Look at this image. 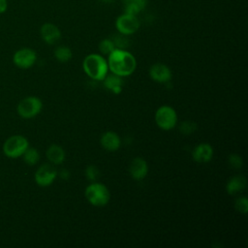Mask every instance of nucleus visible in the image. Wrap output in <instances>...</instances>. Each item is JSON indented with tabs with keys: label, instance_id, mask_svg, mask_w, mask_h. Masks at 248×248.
Instances as JSON below:
<instances>
[{
	"label": "nucleus",
	"instance_id": "1",
	"mask_svg": "<svg viewBox=\"0 0 248 248\" xmlns=\"http://www.w3.org/2000/svg\"><path fill=\"white\" fill-rule=\"evenodd\" d=\"M108 56V67L112 74L120 77H127L136 69V58L131 52L125 49L115 48Z\"/></svg>",
	"mask_w": 248,
	"mask_h": 248
},
{
	"label": "nucleus",
	"instance_id": "2",
	"mask_svg": "<svg viewBox=\"0 0 248 248\" xmlns=\"http://www.w3.org/2000/svg\"><path fill=\"white\" fill-rule=\"evenodd\" d=\"M82 68L85 74L94 80H103L108 72L107 60L97 53L87 55L82 62Z\"/></svg>",
	"mask_w": 248,
	"mask_h": 248
},
{
	"label": "nucleus",
	"instance_id": "3",
	"mask_svg": "<svg viewBox=\"0 0 248 248\" xmlns=\"http://www.w3.org/2000/svg\"><path fill=\"white\" fill-rule=\"evenodd\" d=\"M84 194L87 201L95 206L106 205L109 202L110 198L108 189L103 183L99 182H94L88 185Z\"/></svg>",
	"mask_w": 248,
	"mask_h": 248
},
{
	"label": "nucleus",
	"instance_id": "4",
	"mask_svg": "<svg viewBox=\"0 0 248 248\" xmlns=\"http://www.w3.org/2000/svg\"><path fill=\"white\" fill-rule=\"evenodd\" d=\"M28 146L29 142L25 137L16 135L6 140L3 145V151L7 157L16 159L22 156Z\"/></svg>",
	"mask_w": 248,
	"mask_h": 248
},
{
	"label": "nucleus",
	"instance_id": "5",
	"mask_svg": "<svg viewBox=\"0 0 248 248\" xmlns=\"http://www.w3.org/2000/svg\"><path fill=\"white\" fill-rule=\"evenodd\" d=\"M155 122L163 130H170L177 123L176 111L170 106H162L155 112Z\"/></svg>",
	"mask_w": 248,
	"mask_h": 248
},
{
	"label": "nucleus",
	"instance_id": "6",
	"mask_svg": "<svg viewBox=\"0 0 248 248\" xmlns=\"http://www.w3.org/2000/svg\"><path fill=\"white\" fill-rule=\"evenodd\" d=\"M43 108L42 101L34 96L24 98L17 105V113L25 119H30L35 117L40 113Z\"/></svg>",
	"mask_w": 248,
	"mask_h": 248
},
{
	"label": "nucleus",
	"instance_id": "7",
	"mask_svg": "<svg viewBox=\"0 0 248 248\" xmlns=\"http://www.w3.org/2000/svg\"><path fill=\"white\" fill-rule=\"evenodd\" d=\"M115 27L120 34L132 35L140 28V20L137 16L123 13L115 20Z\"/></svg>",
	"mask_w": 248,
	"mask_h": 248
},
{
	"label": "nucleus",
	"instance_id": "8",
	"mask_svg": "<svg viewBox=\"0 0 248 248\" xmlns=\"http://www.w3.org/2000/svg\"><path fill=\"white\" fill-rule=\"evenodd\" d=\"M37 54L36 52L28 47H23L15 52L13 56V61L16 66L21 69H28L33 66L36 62Z\"/></svg>",
	"mask_w": 248,
	"mask_h": 248
},
{
	"label": "nucleus",
	"instance_id": "9",
	"mask_svg": "<svg viewBox=\"0 0 248 248\" xmlns=\"http://www.w3.org/2000/svg\"><path fill=\"white\" fill-rule=\"evenodd\" d=\"M57 171L49 164L42 165L35 173V181L39 186L46 187L50 185L56 178Z\"/></svg>",
	"mask_w": 248,
	"mask_h": 248
},
{
	"label": "nucleus",
	"instance_id": "10",
	"mask_svg": "<svg viewBox=\"0 0 248 248\" xmlns=\"http://www.w3.org/2000/svg\"><path fill=\"white\" fill-rule=\"evenodd\" d=\"M41 37L48 45H54L61 39V32L59 28L50 22L44 23L40 29Z\"/></svg>",
	"mask_w": 248,
	"mask_h": 248
},
{
	"label": "nucleus",
	"instance_id": "11",
	"mask_svg": "<svg viewBox=\"0 0 248 248\" xmlns=\"http://www.w3.org/2000/svg\"><path fill=\"white\" fill-rule=\"evenodd\" d=\"M149 75L151 78L157 82H168L171 78L170 69L162 63H155L149 69Z\"/></svg>",
	"mask_w": 248,
	"mask_h": 248
},
{
	"label": "nucleus",
	"instance_id": "12",
	"mask_svg": "<svg viewBox=\"0 0 248 248\" xmlns=\"http://www.w3.org/2000/svg\"><path fill=\"white\" fill-rule=\"evenodd\" d=\"M147 171H148V166L144 159L140 157H137L131 162L129 167V172H130V175L135 180L143 179L147 174Z\"/></svg>",
	"mask_w": 248,
	"mask_h": 248
},
{
	"label": "nucleus",
	"instance_id": "13",
	"mask_svg": "<svg viewBox=\"0 0 248 248\" xmlns=\"http://www.w3.org/2000/svg\"><path fill=\"white\" fill-rule=\"evenodd\" d=\"M192 156L197 163H207L212 159L213 148L208 143H200L194 148Z\"/></svg>",
	"mask_w": 248,
	"mask_h": 248
},
{
	"label": "nucleus",
	"instance_id": "14",
	"mask_svg": "<svg viewBox=\"0 0 248 248\" xmlns=\"http://www.w3.org/2000/svg\"><path fill=\"white\" fill-rule=\"evenodd\" d=\"M100 141H101L102 146L106 150H108V151L117 150L120 147V144H121V140H120L119 136L116 133L112 132V131H108V132L104 133L101 137Z\"/></svg>",
	"mask_w": 248,
	"mask_h": 248
},
{
	"label": "nucleus",
	"instance_id": "15",
	"mask_svg": "<svg viewBox=\"0 0 248 248\" xmlns=\"http://www.w3.org/2000/svg\"><path fill=\"white\" fill-rule=\"evenodd\" d=\"M247 180L243 175H235L229 179L226 185V190L228 194L234 195L238 192H241L243 189L246 188Z\"/></svg>",
	"mask_w": 248,
	"mask_h": 248
},
{
	"label": "nucleus",
	"instance_id": "16",
	"mask_svg": "<svg viewBox=\"0 0 248 248\" xmlns=\"http://www.w3.org/2000/svg\"><path fill=\"white\" fill-rule=\"evenodd\" d=\"M146 7V0H123L124 13L138 16Z\"/></svg>",
	"mask_w": 248,
	"mask_h": 248
},
{
	"label": "nucleus",
	"instance_id": "17",
	"mask_svg": "<svg viewBox=\"0 0 248 248\" xmlns=\"http://www.w3.org/2000/svg\"><path fill=\"white\" fill-rule=\"evenodd\" d=\"M46 158L52 164L58 165L61 164L65 159V151L64 149L57 144H51L46 150Z\"/></svg>",
	"mask_w": 248,
	"mask_h": 248
},
{
	"label": "nucleus",
	"instance_id": "18",
	"mask_svg": "<svg viewBox=\"0 0 248 248\" xmlns=\"http://www.w3.org/2000/svg\"><path fill=\"white\" fill-rule=\"evenodd\" d=\"M104 81V86L108 89V90H112L113 88L117 87V86H122L123 84V79H122V77L120 76H117L115 74H110V75H108L104 78L103 79Z\"/></svg>",
	"mask_w": 248,
	"mask_h": 248
},
{
	"label": "nucleus",
	"instance_id": "19",
	"mask_svg": "<svg viewBox=\"0 0 248 248\" xmlns=\"http://www.w3.org/2000/svg\"><path fill=\"white\" fill-rule=\"evenodd\" d=\"M23 156V160L27 165L33 166L35 164L38 163V161L40 160V154L39 151L34 148V147H27V149L24 151V153L22 154Z\"/></svg>",
	"mask_w": 248,
	"mask_h": 248
},
{
	"label": "nucleus",
	"instance_id": "20",
	"mask_svg": "<svg viewBox=\"0 0 248 248\" xmlns=\"http://www.w3.org/2000/svg\"><path fill=\"white\" fill-rule=\"evenodd\" d=\"M54 56L60 62H67L72 58V50L68 46H60L55 48Z\"/></svg>",
	"mask_w": 248,
	"mask_h": 248
},
{
	"label": "nucleus",
	"instance_id": "21",
	"mask_svg": "<svg viewBox=\"0 0 248 248\" xmlns=\"http://www.w3.org/2000/svg\"><path fill=\"white\" fill-rule=\"evenodd\" d=\"M115 46L111 39H104L99 44V49L103 54L108 55L111 51L115 49Z\"/></svg>",
	"mask_w": 248,
	"mask_h": 248
},
{
	"label": "nucleus",
	"instance_id": "22",
	"mask_svg": "<svg viewBox=\"0 0 248 248\" xmlns=\"http://www.w3.org/2000/svg\"><path fill=\"white\" fill-rule=\"evenodd\" d=\"M235 209L243 214H246L248 212V200L246 197H240L238 198L234 202Z\"/></svg>",
	"mask_w": 248,
	"mask_h": 248
},
{
	"label": "nucleus",
	"instance_id": "23",
	"mask_svg": "<svg viewBox=\"0 0 248 248\" xmlns=\"http://www.w3.org/2000/svg\"><path fill=\"white\" fill-rule=\"evenodd\" d=\"M115 47L116 48H122L125 49V47L128 46V39L126 38V35L123 34H118L116 36L113 37V39H111Z\"/></svg>",
	"mask_w": 248,
	"mask_h": 248
},
{
	"label": "nucleus",
	"instance_id": "24",
	"mask_svg": "<svg viewBox=\"0 0 248 248\" xmlns=\"http://www.w3.org/2000/svg\"><path fill=\"white\" fill-rule=\"evenodd\" d=\"M85 175L89 180L95 181L100 176V170L96 166L90 165L85 169Z\"/></svg>",
	"mask_w": 248,
	"mask_h": 248
},
{
	"label": "nucleus",
	"instance_id": "25",
	"mask_svg": "<svg viewBox=\"0 0 248 248\" xmlns=\"http://www.w3.org/2000/svg\"><path fill=\"white\" fill-rule=\"evenodd\" d=\"M179 129H180L182 134L189 135V134H192L193 132L196 131L197 124L195 122H192V121H184V122L181 123Z\"/></svg>",
	"mask_w": 248,
	"mask_h": 248
},
{
	"label": "nucleus",
	"instance_id": "26",
	"mask_svg": "<svg viewBox=\"0 0 248 248\" xmlns=\"http://www.w3.org/2000/svg\"><path fill=\"white\" fill-rule=\"evenodd\" d=\"M229 164L233 169H240L242 167V158L238 154H231L229 156Z\"/></svg>",
	"mask_w": 248,
	"mask_h": 248
},
{
	"label": "nucleus",
	"instance_id": "27",
	"mask_svg": "<svg viewBox=\"0 0 248 248\" xmlns=\"http://www.w3.org/2000/svg\"><path fill=\"white\" fill-rule=\"evenodd\" d=\"M8 10V0H0V15L6 13Z\"/></svg>",
	"mask_w": 248,
	"mask_h": 248
},
{
	"label": "nucleus",
	"instance_id": "28",
	"mask_svg": "<svg viewBox=\"0 0 248 248\" xmlns=\"http://www.w3.org/2000/svg\"><path fill=\"white\" fill-rule=\"evenodd\" d=\"M60 175H61V177L62 178H64V179H67L68 177H69V172L66 170H63L62 171H61V173H60Z\"/></svg>",
	"mask_w": 248,
	"mask_h": 248
},
{
	"label": "nucleus",
	"instance_id": "29",
	"mask_svg": "<svg viewBox=\"0 0 248 248\" xmlns=\"http://www.w3.org/2000/svg\"><path fill=\"white\" fill-rule=\"evenodd\" d=\"M102 2H105V3H110V2H112V1H114V0H101Z\"/></svg>",
	"mask_w": 248,
	"mask_h": 248
}]
</instances>
